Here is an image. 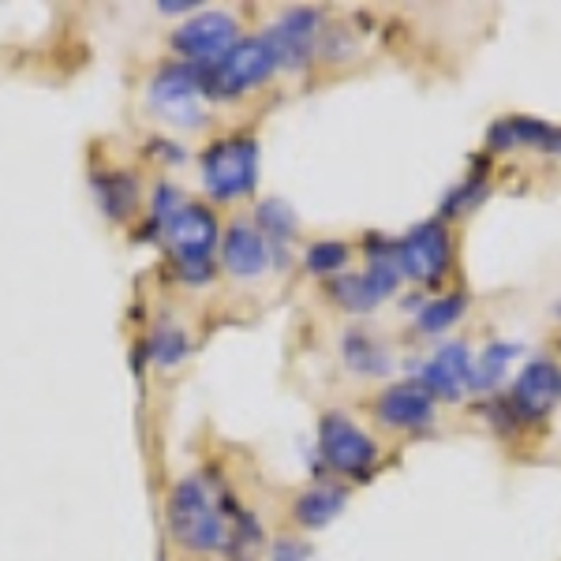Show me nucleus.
I'll list each match as a JSON object with an SVG mask.
<instances>
[{
	"label": "nucleus",
	"instance_id": "1",
	"mask_svg": "<svg viewBox=\"0 0 561 561\" xmlns=\"http://www.w3.org/2000/svg\"><path fill=\"white\" fill-rule=\"evenodd\" d=\"M169 528H173L176 542H184L187 550H217L225 547V513L217 505V497L203 479H184L173 486L169 497Z\"/></svg>",
	"mask_w": 561,
	"mask_h": 561
},
{
	"label": "nucleus",
	"instance_id": "2",
	"mask_svg": "<svg viewBox=\"0 0 561 561\" xmlns=\"http://www.w3.org/2000/svg\"><path fill=\"white\" fill-rule=\"evenodd\" d=\"M274 68H277V60H274V53H270L266 38H240L217 65L198 71V79H203V94L240 98V94H248V90L266 83V79L274 76Z\"/></svg>",
	"mask_w": 561,
	"mask_h": 561
},
{
	"label": "nucleus",
	"instance_id": "3",
	"mask_svg": "<svg viewBox=\"0 0 561 561\" xmlns=\"http://www.w3.org/2000/svg\"><path fill=\"white\" fill-rule=\"evenodd\" d=\"M173 237L176 266L184 280L203 285L214 274V243H217V217L198 203H184L173 214V221L165 225Z\"/></svg>",
	"mask_w": 561,
	"mask_h": 561
},
{
	"label": "nucleus",
	"instance_id": "4",
	"mask_svg": "<svg viewBox=\"0 0 561 561\" xmlns=\"http://www.w3.org/2000/svg\"><path fill=\"white\" fill-rule=\"evenodd\" d=\"M255 176H259V147L248 135L221 139L203 153V180L214 198L248 195L255 187Z\"/></svg>",
	"mask_w": 561,
	"mask_h": 561
},
{
	"label": "nucleus",
	"instance_id": "5",
	"mask_svg": "<svg viewBox=\"0 0 561 561\" xmlns=\"http://www.w3.org/2000/svg\"><path fill=\"white\" fill-rule=\"evenodd\" d=\"M203 79L198 68H161L150 87V108L176 128H195L203 121Z\"/></svg>",
	"mask_w": 561,
	"mask_h": 561
},
{
	"label": "nucleus",
	"instance_id": "6",
	"mask_svg": "<svg viewBox=\"0 0 561 561\" xmlns=\"http://www.w3.org/2000/svg\"><path fill=\"white\" fill-rule=\"evenodd\" d=\"M322 457L333 472L345 476H364L370 472V465L378 460V446L370 442L367 431H359L356 423L345 420V415H325L322 420Z\"/></svg>",
	"mask_w": 561,
	"mask_h": 561
},
{
	"label": "nucleus",
	"instance_id": "7",
	"mask_svg": "<svg viewBox=\"0 0 561 561\" xmlns=\"http://www.w3.org/2000/svg\"><path fill=\"white\" fill-rule=\"evenodd\" d=\"M237 42H240V31H237V23H232V15H225V12H203L173 34V49L180 57L195 60V65H206V68L217 65Z\"/></svg>",
	"mask_w": 561,
	"mask_h": 561
},
{
	"label": "nucleus",
	"instance_id": "8",
	"mask_svg": "<svg viewBox=\"0 0 561 561\" xmlns=\"http://www.w3.org/2000/svg\"><path fill=\"white\" fill-rule=\"evenodd\" d=\"M393 259L401 274L415 280H438L449 266V237L442 221H423L393 248Z\"/></svg>",
	"mask_w": 561,
	"mask_h": 561
},
{
	"label": "nucleus",
	"instance_id": "9",
	"mask_svg": "<svg viewBox=\"0 0 561 561\" xmlns=\"http://www.w3.org/2000/svg\"><path fill=\"white\" fill-rule=\"evenodd\" d=\"M561 401V367L550 359H531L513 382V412L524 420L550 415Z\"/></svg>",
	"mask_w": 561,
	"mask_h": 561
},
{
	"label": "nucleus",
	"instance_id": "10",
	"mask_svg": "<svg viewBox=\"0 0 561 561\" xmlns=\"http://www.w3.org/2000/svg\"><path fill=\"white\" fill-rule=\"evenodd\" d=\"M468 382H472V352H468L465 341L442 345L420 370V386L427 389L431 397H449V401H457V397H465Z\"/></svg>",
	"mask_w": 561,
	"mask_h": 561
},
{
	"label": "nucleus",
	"instance_id": "11",
	"mask_svg": "<svg viewBox=\"0 0 561 561\" xmlns=\"http://www.w3.org/2000/svg\"><path fill=\"white\" fill-rule=\"evenodd\" d=\"M314 34H319V12L311 8H300V12H288L285 20H277L266 31V45L274 53L277 65L296 68L311 57L314 49Z\"/></svg>",
	"mask_w": 561,
	"mask_h": 561
},
{
	"label": "nucleus",
	"instance_id": "12",
	"mask_svg": "<svg viewBox=\"0 0 561 561\" xmlns=\"http://www.w3.org/2000/svg\"><path fill=\"white\" fill-rule=\"evenodd\" d=\"M378 420L389 423V427H427L434 420V397L420 382L389 386L378 397Z\"/></svg>",
	"mask_w": 561,
	"mask_h": 561
},
{
	"label": "nucleus",
	"instance_id": "13",
	"mask_svg": "<svg viewBox=\"0 0 561 561\" xmlns=\"http://www.w3.org/2000/svg\"><path fill=\"white\" fill-rule=\"evenodd\" d=\"M491 142L494 150L505 147H531L542 153H561V128L547 121H536V116H505L491 128Z\"/></svg>",
	"mask_w": 561,
	"mask_h": 561
},
{
	"label": "nucleus",
	"instance_id": "14",
	"mask_svg": "<svg viewBox=\"0 0 561 561\" xmlns=\"http://www.w3.org/2000/svg\"><path fill=\"white\" fill-rule=\"evenodd\" d=\"M221 259H225V270L237 277H255L266 270L270 262V251H266V240L255 225L248 221H237L229 232H225V243H221Z\"/></svg>",
	"mask_w": 561,
	"mask_h": 561
},
{
	"label": "nucleus",
	"instance_id": "15",
	"mask_svg": "<svg viewBox=\"0 0 561 561\" xmlns=\"http://www.w3.org/2000/svg\"><path fill=\"white\" fill-rule=\"evenodd\" d=\"M520 356V345H510V341H494V345H486L479 352V359H472V382L468 389H479V393H491L505 382V375H510V364Z\"/></svg>",
	"mask_w": 561,
	"mask_h": 561
},
{
	"label": "nucleus",
	"instance_id": "16",
	"mask_svg": "<svg viewBox=\"0 0 561 561\" xmlns=\"http://www.w3.org/2000/svg\"><path fill=\"white\" fill-rule=\"evenodd\" d=\"M345 491L341 486H311L307 494H300V502H296V520L304 524V528L319 531L325 528L330 520H337V513L345 510Z\"/></svg>",
	"mask_w": 561,
	"mask_h": 561
},
{
	"label": "nucleus",
	"instance_id": "17",
	"mask_svg": "<svg viewBox=\"0 0 561 561\" xmlns=\"http://www.w3.org/2000/svg\"><path fill=\"white\" fill-rule=\"evenodd\" d=\"M345 364L352 370H359V375L378 378V375H389V370H393V356H389L382 345H375L370 337H364V333L352 330L345 337Z\"/></svg>",
	"mask_w": 561,
	"mask_h": 561
},
{
	"label": "nucleus",
	"instance_id": "18",
	"mask_svg": "<svg viewBox=\"0 0 561 561\" xmlns=\"http://www.w3.org/2000/svg\"><path fill=\"white\" fill-rule=\"evenodd\" d=\"M98 187V203L105 206L108 217H116V221H124V217H131L135 203H139V187H135V180L128 173H108V176H98L94 180Z\"/></svg>",
	"mask_w": 561,
	"mask_h": 561
},
{
	"label": "nucleus",
	"instance_id": "19",
	"mask_svg": "<svg viewBox=\"0 0 561 561\" xmlns=\"http://www.w3.org/2000/svg\"><path fill=\"white\" fill-rule=\"evenodd\" d=\"M259 225L270 237V243L280 251L288 243V237L296 232V214H293V206L280 203V198H266V203L259 206Z\"/></svg>",
	"mask_w": 561,
	"mask_h": 561
},
{
	"label": "nucleus",
	"instance_id": "20",
	"mask_svg": "<svg viewBox=\"0 0 561 561\" xmlns=\"http://www.w3.org/2000/svg\"><path fill=\"white\" fill-rule=\"evenodd\" d=\"M465 307H468V300L460 293L442 296V300L427 304L420 314H415V325H420L423 333H442V330H449V325H454L460 314H465Z\"/></svg>",
	"mask_w": 561,
	"mask_h": 561
},
{
	"label": "nucleus",
	"instance_id": "21",
	"mask_svg": "<svg viewBox=\"0 0 561 561\" xmlns=\"http://www.w3.org/2000/svg\"><path fill=\"white\" fill-rule=\"evenodd\" d=\"M333 300L341 307H348V311H370L375 304H382V296H378V288L370 285V280L359 274V277H341L330 285Z\"/></svg>",
	"mask_w": 561,
	"mask_h": 561
},
{
	"label": "nucleus",
	"instance_id": "22",
	"mask_svg": "<svg viewBox=\"0 0 561 561\" xmlns=\"http://www.w3.org/2000/svg\"><path fill=\"white\" fill-rule=\"evenodd\" d=\"M187 356V337L176 330V325H161L158 333L150 337V359L161 367H173Z\"/></svg>",
	"mask_w": 561,
	"mask_h": 561
},
{
	"label": "nucleus",
	"instance_id": "23",
	"mask_svg": "<svg viewBox=\"0 0 561 561\" xmlns=\"http://www.w3.org/2000/svg\"><path fill=\"white\" fill-rule=\"evenodd\" d=\"M345 262H348L345 243H314V248L307 251V266H311L314 274H333V270H341Z\"/></svg>",
	"mask_w": 561,
	"mask_h": 561
},
{
	"label": "nucleus",
	"instance_id": "24",
	"mask_svg": "<svg viewBox=\"0 0 561 561\" xmlns=\"http://www.w3.org/2000/svg\"><path fill=\"white\" fill-rule=\"evenodd\" d=\"M483 198H486V180H468L465 187H457V192L446 198V214H465V210H472L476 203H483Z\"/></svg>",
	"mask_w": 561,
	"mask_h": 561
},
{
	"label": "nucleus",
	"instance_id": "25",
	"mask_svg": "<svg viewBox=\"0 0 561 561\" xmlns=\"http://www.w3.org/2000/svg\"><path fill=\"white\" fill-rule=\"evenodd\" d=\"M270 561H307V547L296 539H277L270 547Z\"/></svg>",
	"mask_w": 561,
	"mask_h": 561
},
{
	"label": "nucleus",
	"instance_id": "26",
	"mask_svg": "<svg viewBox=\"0 0 561 561\" xmlns=\"http://www.w3.org/2000/svg\"><path fill=\"white\" fill-rule=\"evenodd\" d=\"M161 12H169V15H173V12H187V8H195L192 4V0H161Z\"/></svg>",
	"mask_w": 561,
	"mask_h": 561
}]
</instances>
